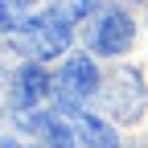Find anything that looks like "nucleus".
I'll return each mask as SVG.
<instances>
[{
	"label": "nucleus",
	"instance_id": "nucleus-1",
	"mask_svg": "<svg viewBox=\"0 0 148 148\" xmlns=\"http://www.w3.org/2000/svg\"><path fill=\"white\" fill-rule=\"evenodd\" d=\"M70 33H74V16L66 12V4H45L41 12L21 16V49L33 53L37 62H49L58 53H66Z\"/></svg>",
	"mask_w": 148,
	"mask_h": 148
},
{
	"label": "nucleus",
	"instance_id": "nucleus-2",
	"mask_svg": "<svg viewBox=\"0 0 148 148\" xmlns=\"http://www.w3.org/2000/svg\"><path fill=\"white\" fill-rule=\"evenodd\" d=\"M132 33H136V25H132V16H127V12H119V8H103L95 21H90V29H86V45L95 49V53L119 58V53L132 45Z\"/></svg>",
	"mask_w": 148,
	"mask_h": 148
},
{
	"label": "nucleus",
	"instance_id": "nucleus-3",
	"mask_svg": "<svg viewBox=\"0 0 148 148\" xmlns=\"http://www.w3.org/2000/svg\"><path fill=\"white\" fill-rule=\"evenodd\" d=\"M99 90V66L86 58V53H74L66 58L58 82H53V103H86Z\"/></svg>",
	"mask_w": 148,
	"mask_h": 148
},
{
	"label": "nucleus",
	"instance_id": "nucleus-4",
	"mask_svg": "<svg viewBox=\"0 0 148 148\" xmlns=\"http://www.w3.org/2000/svg\"><path fill=\"white\" fill-rule=\"evenodd\" d=\"M16 123H21V132L37 136L45 148H78V136H74L70 119L62 115L58 107H53V111H21Z\"/></svg>",
	"mask_w": 148,
	"mask_h": 148
},
{
	"label": "nucleus",
	"instance_id": "nucleus-5",
	"mask_svg": "<svg viewBox=\"0 0 148 148\" xmlns=\"http://www.w3.org/2000/svg\"><path fill=\"white\" fill-rule=\"evenodd\" d=\"M8 82H12V86H8V103L21 107V111H33V107L53 90V78H49V70H45L41 62H21V66L12 70Z\"/></svg>",
	"mask_w": 148,
	"mask_h": 148
},
{
	"label": "nucleus",
	"instance_id": "nucleus-6",
	"mask_svg": "<svg viewBox=\"0 0 148 148\" xmlns=\"http://www.w3.org/2000/svg\"><path fill=\"white\" fill-rule=\"evenodd\" d=\"M53 107L70 119L74 136H78V148H119V132L107 127L103 119H95L82 103H53Z\"/></svg>",
	"mask_w": 148,
	"mask_h": 148
},
{
	"label": "nucleus",
	"instance_id": "nucleus-7",
	"mask_svg": "<svg viewBox=\"0 0 148 148\" xmlns=\"http://www.w3.org/2000/svg\"><path fill=\"white\" fill-rule=\"evenodd\" d=\"M90 8H95V0H66V12L74 16V21H82Z\"/></svg>",
	"mask_w": 148,
	"mask_h": 148
},
{
	"label": "nucleus",
	"instance_id": "nucleus-8",
	"mask_svg": "<svg viewBox=\"0 0 148 148\" xmlns=\"http://www.w3.org/2000/svg\"><path fill=\"white\" fill-rule=\"evenodd\" d=\"M4 148H16V144H12V140H8V144H4Z\"/></svg>",
	"mask_w": 148,
	"mask_h": 148
}]
</instances>
